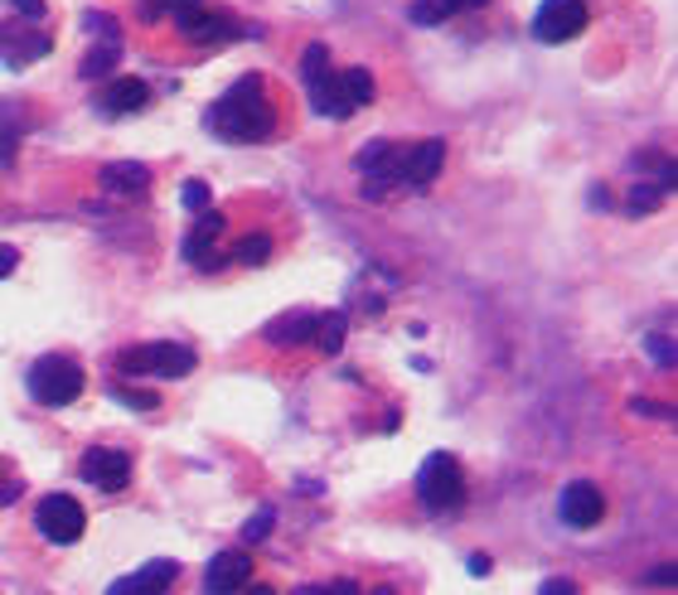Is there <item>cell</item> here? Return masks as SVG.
<instances>
[{
    "instance_id": "cb8c5ba5",
    "label": "cell",
    "mask_w": 678,
    "mask_h": 595,
    "mask_svg": "<svg viewBox=\"0 0 678 595\" xmlns=\"http://www.w3.org/2000/svg\"><path fill=\"white\" fill-rule=\"evenodd\" d=\"M645 349H649V363H654V368H674V363H678L674 339H664V334H649V339H645Z\"/></svg>"
},
{
    "instance_id": "4316f807",
    "label": "cell",
    "mask_w": 678,
    "mask_h": 595,
    "mask_svg": "<svg viewBox=\"0 0 678 595\" xmlns=\"http://www.w3.org/2000/svg\"><path fill=\"white\" fill-rule=\"evenodd\" d=\"M272 508H258V514H252L248 518V528H242V542H262L266 538V532H272Z\"/></svg>"
},
{
    "instance_id": "9a60e30c",
    "label": "cell",
    "mask_w": 678,
    "mask_h": 595,
    "mask_svg": "<svg viewBox=\"0 0 678 595\" xmlns=\"http://www.w3.org/2000/svg\"><path fill=\"white\" fill-rule=\"evenodd\" d=\"M310 334H315V310H291V315H282V320H272L262 330L266 344H282V349L310 344Z\"/></svg>"
},
{
    "instance_id": "f35d334b",
    "label": "cell",
    "mask_w": 678,
    "mask_h": 595,
    "mask_svg": "<svg viewBox=\"0 0 678 595\" xmlns=\"http://www.w3.org/2000/svg\"><path fill=\"white\" fill-rule=\"evenodd\" d=\"M369 595H397V591H387V586H383V591H369Z\"/></svg>"
},
{
    "instance_id": "1f68e13d",
    "label": "cell",
    "mask_w": 678,
    "mask_h": 595,
    "mask_svg": "<svg viewBox=\"0 0 678 595\" xmlns=\"http://www.w3.org/2000/svg\"><path fill=\"white\" fill-rule=\"evenodd\" d=\"M296 595H359L354 581H330V586H300Z\"/></svg>"
},
{
    "instance_id": "2e32d148",
    "label": "cell",
    "mask_w": 678,
    "mask_h": 595,
    "mask_svg": "<svg viewBox=\"0 0 678 595\" xmlns=\"http://www.w3.org/2000/svg\"><path fill=\"white\" fill-rule=\"evenodd\" d=\"M102 189L127 199V194H145L151 189V169L136 165V161H121V165H107L102 169Z\"/></svg>"
},
{
    "instance_id": "f1b7e54d",
    "label": "cell",
    "mask_w": 678,
    "mask_h": 595,
    "mask_svg": "<svg viewBox=\"0 0 678 595\" xmlns=\"http://www.w3.org/2000/svg\"><path fill=\"white\" fill-rule=\"evenodd\" d=\"M117 368L121 373H151V354H145V344L141 349H127V354L117 359Z\"/></svg>"
},
{
    "instance_id": "e0dca14e",
    "label": "cell",
    "mask_w": 678,
    "mask_h": 595,
    "mask_svg": "<svg viewBox=\"0 0 678 595\" xmlns=\"http://www.w3.org/2000/svg\"><path fill=\"white\" fill-rule=\"evenodd\" d=\"M145 354H151L155 378H185V373H194V349L185 344H145Z\"/></svg>"
},
{
    "instance_id": "ffe728a7",
    "label": "cell",
    "mask_w": 678,
    "mask_h": 595,
    "mask_svg": "<svg viewBox=\"0 0 678 595\" xmlns=\"http://www.w3.org/2000/svg\"><path fill=\"white\" fill-rule=\"evenodd\" d=\"M218 233H223V213H214V209H204V218L194 223V233L185 238V257L189 262H204V252L218 242Z\"/></svg>"
},
{
    "instance_id": "8fae6325",
    "label": "cell",
    "mask_w": 678,
    "mask_h": 595,
    "mask_svg": "<svg viewBox=\"0 0 678 595\" xmlns=\"http://www.w3.org/2000/svg\"><path fill=\"white\" fill-rule=\"evenodd\" d=\"M48 48L54 44H48V34H40V30H20V24H6V30H0V58H6L10 68H30Z\"/></svg>"
},
{
    "instance_id": "74e56055",
    "label": "cell",
    "mask_w": 678,
    "mask_h": 595,
    "mask_svg": "<svg viewBox=\"0 0 678 595\" xmlns=\"http://www.w3.org/2000/svg\"><path fill=\"white\" fill-rule=\"evenodd\" d=\"M242 595H276V591H272V586H248Z\"/></svg>"
},
{
    "instance_id": "8992f818",
    "label": "cell",
    "mask_w": 678,
    "mask_h": 595,
    "mask_svg": "<svg viewBox=\"0 0 678 595\" xmlns=\"http://www.w3.org/2000/svg\"><path fill=\"white\" fill-rule=\"evenodd\" d=\"M557 518H562L567 528H597L601 518H605V499H601V489L591 480H572L562 489V499H557Z\"/></svg>"
},
{
    "instance_id": "7c38bea8",
    "label": "cell",
    "mask_w": 678,
    "mask_h": 595,
    "mask_svg": "<svg viewBox=\"0 0 678 595\" xmlns=\"http://www.w3.org/2000/svg\"><path fill=\"white\" fill-rule=\"evenodd\" d=\"M446 165V145L441 141H417L412 151H403V185L412 189H427Z\"/></svg>"
},
{
    "instance_id": "d6986e66",
    "label": "cell",
    "mask_w": 678,
    "mask_h": 595,
    "mask_svg": "<svg viewBox=\"0 0 678 595\" xmlns=\"http://www.w3.org/2000/svg\"><path fill=\"white\" fill-rule=\"evenodd\" d=\"M121 64V40H97V48H88L83 54V78H112Z\"/></svg>"
},
{
    "instance_id": "6da1fadb",
    "label": "cell",
    "mask_w": 678,
    "mask_h": 595,
    "mask_svg": "<svg viewBox=\"0 0 678 595\" xmlns=\"http://www.w3.org/2000/svg\"><path fill=\"white\" fill-rule=\"evenodd\" d=\"M204 121H209L214 136L223 141H266L276 131V112L272 102L262 97V78L258 73H248V78H238L233 88H228L218 102L204 112Z\"/></svg>"
},
{
    "instance_id": "ba28073f",
    "label": "cell",
    "mask_w": 678,
    "mask_h": 595,
    "mask_svg": "<svg viewBox=\"0 0 678 595\" xmlns=\"http://www.w3.org/2000/svg\"><path fill=\"white\" fill-rule=\"evenodd\" d=\"M248 576H252V557L242 548H228L204 566V595H238L248 586Z\"/></svg>"
},
{
    "instance_id": "52a82bcc",
    "label": "cell",
    "mask_w": 678,
    "mask_h": 595,
    "mask_svg": "<svg viewBox=\"0 0 678 595\" xmlns=\"http://www.w3.org/2000/svg\"><path fill=\"white\" fill-rule=\"evenodd\" d=\"M78 475L88 484H97V489L117 494V489H127V480H131V455L127 451H107V445H92V451L78 460Z\"/></svg>"
},
{
    "instance_id": "4fadbf2b",
    "label": "cell",
    "mask_w": 678,
    "mask_h": 595,
    "mask_svg": "<svg viewBox=\"0 0 678 595\" xmlns=\"http://www.w3.org/2000/svg\"><path fill=\"white\" fill-rule=\"evenodd\" d=\"M179 30L189 34L194 44H204V48H214V44H233V40H242V30H238V20H228V15H214L209 5L199 10V15H189Z\"/></svg>"
},
{
    "instance_id": "83f0119b",
    "label": "cell",
    "mask_w": 678,
    "mask_h": 595,
    "mask_svg": "<svg viewBox=\"0 0 678 595\" xmlns=\"http://www.w3.org/2000/svg\"><path fill=\"white\" fill-rule=\"evenodd\" d=\"M209 203H214L209 185H204V179H189V185H185V209H189V213H204Z\"/></svg>"
},
{
    "instance_id": "5b68a950",
    "label": "cell",
    "mask_w": 678,
    "mask_h": 595,
    "mask_svg": "<svg viewBox=\"0 0 678 595\" xmlns=\"http://www.w3.org/2000/svg\"><path fill=\"white\" fill-rule=\"evenodd\" d=\"M34 524L48 542H58V548H68V542L83 538V528H88V518H83V504L73 499V494H48V499L34 508Z\"/></svg>"
},
{
    "instance_id": "277c9868",
    "label": "cell",
    "mask_w": 678,
    "mask_h": 595,
    "mask_svg": "<svg viewBox=\"0 0 678 595\" xmlns=\"http://www.w3.org/2000/svg\"><path fill=\"white\" fill-rule=\"evenodd\" d=\"M587 30V0H543L533 15V34L543 44H572Z\"/></svg>"
},
{
    "instance_id": "836d02e7",
    "label": "cell",
    "mask_w": 678,
    "mask_h": 595,
    "mask_svg": "<svg viewBox=\"0 0 678 595\" xmlns=\"http://www.w3.org/2000/svg\"><path fill=\"white\" fill-rule=\"evenodd\" d=\"M15 266H20V252L10 247V242H0V282H6V276L15 272Z\"/></svg>"
},
{
    "instance_id": "3957f363",
    "label": "cell",
    "mask_w": 678,
    "mask_h": 595,
    "mask_svg": "<svg viewBox=\"0 0 678 595\" xmlns=\"http://www.w3.org/2000/svg\"><path fill=\"white\" fill-rule=\"evenodd\" d=\"M83 393V368L64 354H48L30 368V397L44 407H68Z\"/></svg>"
},
{
    "instance_id": "e575fe53",
    "label": "cell",
    "mask_w": 678,
    "mask_h": 595,
    "mask_svg": "<svg viewBox=\"0 0 678 595\" xmlns=\"http://www.w3.org/2000/svg\"><path fill=\"white\" fill-rule=\"evenodd\" d=\"M538 595H577V586L567 576H553V581H543V591Z\"/></svg>"
},
{
    "instance_id": "ac0fdd59",
    "label": "cell",
    "mask_w": 678,
    "mask_h": 595,
    "mask_svg": "<svg viewBox=\"0 0 678 595\" xmlns=\"http://www.w3.org/2000/svg\"><path fill=\"white\" fill-rule=\"evenodd\" d=\"M345 334H349V315H345V310H325V315H315V334H310V344L320 349L325 359H335L339 349H345Z\"/></svg>"
},
{
    "instance_id": "44dd1931",
    "label": "cell",
    "mask_w": 678,
    "mask_h": 595,
    "mask_svg": "<svg viewBox=\"0 0 678 595\" xmlns=\"http://www.w3.org/2000/svg\"><path fill=\"white\" fill-rule=\"evenodd\" d=\"M480 5H490V0H417V5H412V20L417 24H441V20L460 15V10H480Z\"/></svg>"
},
{
    "instance_id": "d4e9b609",
    "label": "cell",
    "mask_w": 678,
    "mask_h": 595,
    "mask_svg": "<svg viewBox=\"0 0 678 595\" xmlns=\"http://www.w3.org/2000/svg\"><path fill=\"white\" fill-rule=\"evenodd\" d=\"M325 68H330V48H325V44H310L306 54H300V73H306V82L320 78Z\"/></svg>"
},
{
    "instance_id": "7402d4cb",
    "label": "cell",
    "mask_w": 678,
    "mask_h": 595,
    "mask_svg": "<svg viewBox=\"0 0 678 595\" xmlns=\"http://www.w3.org/2000/svg\"><path fill=\"white\" fill-rule=\"evenodd\" d=\"M664 199H669V194H664L659 185H635V189H630V199H625V213L630 218H645L654 209H664Z\"/></svg>"
},
{
    "instance_id": "9c48e42d",
    "label": "cell",
    "mask_w": 678,
    "mask_h": 595,
    "mask_svg": "<svg viewBox=\"0 0 678 595\" xmlns=\"http://www.w3.org/2000/svg\"><path fill=\"white\" fill-rule=\"evenodd\" d=\"M175 576H179V562H170V557H155V562H145L141 572L112 581V586H107V595H165Z\"/></svg>"
},
{
    "instance_id": "484cf974",
    "label": "cell",
    "mask_w": 678,
    "mask_h": 595,
    "mask_svg": "<svg viewBox=\"0 0 678 595\" xmlns=\"http://www.w3.org/2000/svg\"><path fill=\"white\" fill-rule=\"evenodd\" d=\"M272 257V238L266 233H252L248 242H238V262H266Z\"/></svg>"
},
{
    "instance_id": "7a4b0ae2",
    "label": "cell",
    "mask_w": 678,
    "mask_h": 595,
    "mask_svg": "<svg viewBox=\"0 0 678 595\" xmlns=\"http://www.w3.org/2000/svg\"><path fill=\"white\" fill-rule=\"evenodd\" d=\"M417 499L431 508V514H456L466 504V470L451 451H436L422 460L417 470Z\"/></svg>"
},
{
    "instance_id": "8d00e7d4",
    "label": "cell",
    "mask_w": 678,
    "mask_h": 595,
    "mask_svg": "<svg viewBox=\"0 0 678 595\" xmlns=\"http://www.w3.org/2000/svg\"><path fill=\"white\" fill-rule=\"evenodd\" d=\"M674 576H678V572H674V562H669V566H659V572H654L649 581H654V586H674Z\"/></svg>"
},
{
    "instance_id": "4dcf8cb0",
    "label": "cell",
    "mask_w": 678,
    "mask_h": 595,
    "mask_svg": "<svg viewBox=\"0 0 678 595\" xmlns=\"http://www.w3.org/2000/svg\"><path fill=\"white\" fill-rule=\"evenodd\" d=\"M83 30H97V34H102V40H121V30H117V20H107V15H97V10H92V15H83Z\"/></svg>"
},
{
    "instance_id": "30bf717a",
    "label": "cell",
    "mask_w": 678,
    "mask_h": 595,
    "mask_svg": "<svg viewBox=\"0 0 678 595\" xmlns=\"http://www.w3.org/2000/svg\"><path fill=\"white\" fill-rule=\"evenodd\" d=\"M306 88H310V112H315V117L345 121L349 112H354V97L345 92V78H339V73L325 68L320 78H310V82H306Z\"/></svg>"
},
{
    "instance_id": "f546056e",
    "label": "cell",
    "mask_w": 678,
    "mask_h": 595,
    "mask_svg": "<svg viewBox=\"0 0 678 595\" xmlns=\"http://www.w3.org/2000/svg\"><path fill=\"white\" fill-rule=\"evenodd\" d=\"M112 397L121 407H136V411H151L155 407V393H131V387H112Z\"/></svg>"
},
{
    "instance_id": "603a6c76",
    "label": "cell",
    "mask_w": 678,
    "mask_h": 595,
    "mask_svg": "<svg viewBox=\"0 0 678 595\" xmlns=\"http://www.w3.org/2000/svg\"><path fill=\"white\" fill-rule=\"evenodd\" d=\"M339 78H345V92L354 97V107L373 102V73L369 68H349V73H339Z\"/></svg>"
},
{
    "instance_id": "5bb4252c",
    "label": "cell",
    "mask_w": 678,
    "mask_h": 595,
    "mask_svg": "<svg viewBox=\"0 0 678 595\" xmlns=\"http://www.w3.org/2000/svg\"><path fill=\"white\" fill-rule=\"evenodd\" d=\"M145 102H151V88H145L141 78H112V82H107V92L97 97V107H102L107 117H127V112H141Z\"/></svg>"
},
{
    "instance_id": "d6a6232c",
    "label": "cell",
    "mask_w": 678,
    "mask_h": 595,
    "mask_svg": "<svg viewBox=\"0 0 678 595\" xmlns=\"http://www.w3.org/2000/svg\"><path fill=\"white\" fill-rule=\"evenodd\" d=\"M10 5H15L24 20H44V15H48V5H44V0H10Z\"/></svg>"
},
{
    "instance_id": "d590c367",
    "label": "cell",
    "mask_w": 678,
    "mask_h": 595,
    "mask_svg": "<svg viewBox=\"0 0 678 595\" xmlns=\"http://www.w3.org/2000/svg\"><path fill=\"white\" fill-rule=\"evenodd\" d=\"M466 566H470V576H490V557H480V552H475V557H470V562H466Z\"/></svg>"
}]
</instances>
